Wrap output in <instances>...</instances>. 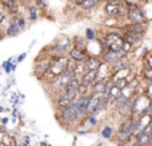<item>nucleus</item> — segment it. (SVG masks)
<instances>
[{
  "label": "nucleus",
  "instance_id": "nucleus-17",
  "mask_svg": "<svg viewBox=\"0 0 152 146\" xmlns=\"http://www.w3.org/2000/svg\"><path fill=\"white\" fill-rule=\"evenodd\" d=\"M72 46L76 48H79V50H87V46H88V42H87L86 38L83 36H75L74 39H72Z\"/></svg>",
  "mask_w": 152,
  "mask_h": 146
},
{
  "label": "nucleus",
  "instance_id": "nucleus-32",
  "mask_svg": "<svg viewBox=\"0 0 152 146\" xmlns=\"http://www.w3.org/2000/svg\"><path fill=\"white\" fill-rule=\"evenodd\" d=\"M40 146H50L47 144V142H42V144H40Z\"/></svg>",
  "mask_w": 152,
  "mask_h": 146
},
{
  "label": "nucleus",
  "instance_id": "nucleus-11",
  "mask_svg": "<svg viewBox=\"0 0 152 146\" xmlns=\"http://www.w3.org/2000/svg\"><path fill=\"white\" fill-rule=\"evenodd\" d=\"M51 60H52V56H44V58H42V60L35 62V69H34L35 75H37V77H44L51 66Z\"/></svg>",
  "mask_w": 152,
  "mask_h": 146
},
{
  "label": "nucleus",
  "instance_id": "nucleus-19",
  "mask_svg": "<svg viewBox=\"0 0 152 146\" xmlns=\"http://www.w3.org/2000/svg\"><path fill=\"white\" fill-rule=\"evenodd\" d=\"M139 75L143 80H145V82H152V67L143 66Z\"/></svg>",
  "mask_w": 152,
  "mask_h": 146
},
{
  "label": "nucleus",
  "instance_id": "nucleus-9",
  "mask_svg": "<svg viewBox=\"0 0 152 146\" xmlns=\"http://www.w3.org/2000/svg\"><path fill=\"white\" fill-rule=\"evenodd\" d=\"M59 118H60L61 122L64 123H74L76 121H79V113L77 109L74 106V105H69L67 107H63V109L59 110Z\"/></svg>",
  "mask_w": 152,
  "mask_h": 146
},
{
  "label": "nucleus",
  "instance_id": "nucleus-7",
  "mask_svg": "<svg viewBox=\"0 0 152 146\" xmlns=\"http://www.w3.org/2000/svg\"><path fill=\"white\" fill-rule=\"evenodd\" d=\"M72 46V39L67 35H60V36L56 38V40L52 44V51L55 55L52 56H58V55H66V52H68Z\"/></svg>",
  "mask_w": 152,
  "mask_h": 146
},
{
  "label": "nucleus",
  "instance_id": "nucleus-16",
  "mask_svg": "<svg viewBox=\"0 0 152 146\" xmlns=\"http://www.w3.org/2000/svg\"><path fill=\"white\" fill-rule=\"evenodd\" d=\"M0 3L7 8V11L11 13V15H16V13L19 12L18 0H0Z\"/></svg>",
  "mask_w": 152,
  "mask_h": 146
},
{
  "label": "nucleus",
  "instance_id": "nucleus-22",
  "mask_svg": "<svg viewBox=\"0 0 152 146\" xmlns=\"http://www.w3.org/2000/svg\"><path fill=\"white\" fill-rule=\"evenodd\" d=\"M84 38L87 39V42H94V40H96V31L91 27H88L86 29V36Z\"/></svg>",
  "mask_w": 152,
  "mask_h": 146
},
{
  "label": "nucleus",
  "instance_id": "nucleus-6",
  "mask_svg": "<svg viewBox=\"0 0 152 146\" xmlns=\"http://www.w3.org/2000/svg\"><path fill=\"white\" fill-rule=\"evenodd\" d=\"M75 78V74L74 71H72L71 69H67L64 72H61L59 77H56L55 79H52L50 82L51 85V88H52L55 93H61V91L64 90V88L67 87V86L69 85V82H71L72 79Z\"/></svg>",
  "mask_w": 152,
  "mask_h": 146
},
{
  "label": "nucleus",
  "instance_id": "nucleus-3",
  "mask_svg": "<svg viewBox=\"0 0 152 146\" xmlns=\"http://www.w3.org/2000/svg\"><path fill=\"white\" fill-rule=\"evenodd\" d=\"M102 43L105 50L108 51H121L123 50L124 39L120 32H116L115 29H111V31H108L104 35V38L102 39Z\"/></svg>",
  "mask_w": 152,
  "mask_h": 146
},
{
  "label": "nucleus",
  "instance_id": "nucleus-21",
  "mask_svg": "<svg viewBox=\"0 0 152 146\" xmlns=\"http://www.w3.org/2000/svg\"><path fill=\"white\" fill-rule=\"evenodd\" d=\"M99 4V0H83V3L80 4V7L83 8L84 11H89L92 8H95Z\"/></svg>",
  "mask_w": 152,
  "mask_h": 146
},
{
  "label": "nucleus",
  "instance_id": "nucleus-13",
  "mask_svg": "<svg viewBox=\"0 0 152 146\" xmlns=\"http://www.w3.org/2000/svg\"><path fill=\"white\" fill-rule=\"evenodd\" d=\"M108 78H97L89 87V94H104Z\"/></svg>",
  "mask_w": 152,
  "mask_h": 146
},
{
  "label": "nucleus",
  "instance_id": "nucleus-2",
  "mask_svg": "<svg viewBox=\"0 0 152 146\" xmlns=\"http://www.w3.org/2000/svg\"><path fill=\"white\" fill-rule=\"evenodd\" d=\"M69 56L68 55H58V56H52V60H51V66L48 69L47 74L44 77H47L50 79V82L52 79H55L56 77L64 72L68 67V63H69Z\"/></svg>",
  "mask_w": 152,
  "mask_h": 146
},
{
  "label": "nucleus",
  "instance_id": "nucleus-18",
  "mask_svg": "<svg viewBox=\"0 0 152 146\" xmlns=\"http://www.w3.org/2000/svg\"><path fill=\"white\" fill-rule=\"evenodd\" d=\"M113 134H115V130H113V128L110 125L103 126L102 130H100V137H102L103 139H112Z\"/></svg>",
  "mask_w": 152,
  "mask_h": 146
},
{
  "label": "nucleus",
  "instance_id": "nucleus-31",
  "mask_svg": "<svg viewBox=\"0 0 152 146\" xmlns=\"http://www.w3.org/2000/svg\"><path fill=\"white\" fill-rule=\"evenodd\" d=\"M24 58H26V54H23V55H20V56H19V58H18V62H21Z\"/></svg>",
  "mask_w": 152,
  "mask_h": 146
},
{
  "label": "nucleus",
  "instance_id": "nucleus-23",
  "mask_svg": "<svg viewBox=\"0 0 152 146\" xmlns=\"http://www.w3.org/2000/svg\"><path fill=\"white\" fill-rule=\"evenodd\" d=\"M28 13H29V19H31V21H35L37 19V8L35 7V5H31V7L28 8Z\"/></svg>",
  "mask_w": 152,
  "mask_h": 146
},
{
  "label": "nucleus",
  "instance_id": "nucleus-4",
  "mask_svg": "<svg viewBox=\"0 0 152 146\" xmlns=\"http://www.w3.org/2000/svg\"><path fill=\"white\" fill-rule=\"evenodd\" d=\"M150 101H151L150 97H147L143 91L142 93L139 91V93L134 97V101H132V111H131L132 117L137 118L139 115H142L143 113H147Z\"/></svg>",
  "mask_w": 152,
  "mask_h": 146
},
{
  "label": "nucleus",
  "instance_id": "nucleus-8",
  "mask_svg": "<svg viewBox=\"0 0 152 146\" xmlns=\"http://www.w3.org/2000/svg\"><path fill=\"white\" fill-rule=\"evenodd\" d=\"M126 18H127V20H128V24H144L148 21L144 11H143L139 5H129V7L127 8Z\"/></svg>",
  "mask_w": 152,
  "mask_h": 146
},
{
  "label": "nucleus",
  "instance_id": "nucleus-26",
  "mask_svg": "<svg viewBox=\"0 0 152 146\" xmlns=\"http://www.w3.org/2000/svg\"><path fill=\"white\" fill-rule=\"evenodd\" d=\"M87 122L89 126H96L97 125V115H88L87 117Z\"/></svg>",
  "mask_w": 152,
  "mask_h": 146
},
{
  "label": "nucleus",
  "instance_id": "nucleus-33",
  "mask_svg": "<svg viewBox=\"0 0 152 146\" xmlns=\"http://www.w3.org/2000/svg\"><path fill=\"white\" fill-rule=\"evenodd\" d=\"M148 146H152V141H151V142H150V145H148Z\"/></svg>",
  "mask_w": 152,
  "mask_h": 146
},
{
  "label": "nucleus",
  "instance_id": "nucleus-34",
  "mask_svg": "<svg viewBox=\"0 0 152 146\" xmlns=\"http://www.w3.org/2000/svg\"><path fill=\"white\" fill-rule=\"evenodd\" d=\"M15 146H23V145H15Z\"/></svg>",
  "mask_w": 152,
  "mask_h": 146
},
{
  "label": "nucleus",
  "instance_id": "nucleus-14",
  "mask_svg": "<svg viewBox=\"0 0 152 146\" xmlns=\"http://www.w3.org/2000/svg\"><path fill=\"white\" fill-rule=\"evenodd\" d=\"M67 54H68L69 59H71V60H74V62H84L87 59V56H88L87 51L79 50V48H76V47H72Z\"/></svg>",
  "mask_w": 152,
  "mask_h": 146
},
{
  "label": "nucleus",
  "instance_id": "nucleus-28",
  "mask_svg": "<svg viewBox=\"0 0 152 146\" xmlns=\"http://www.w3.org/2000/svg\"><path fill=\"white\" fill-rule=\"evenodd\" d=\"M7 19V16H5V13L3 12V11H0V24L4 23V20Z\"/></svg>",
  "mask_w": 152,
  "mask_h": 146
},
{
  "label": "nucleus",
  "instance_id": "nucleus-29",
  "mask_svg": "<svg viewBox=\"0 0 152 146\" xmlns=\"http://www.w3.org/2000/svg\"><path fill=\"white\" fill-rule=\"evenodd\" d=\"M29 144V137H24V139H23V146H27Z\"/></svg>",
  "mask_w": 152,
  "mask_h": 146
},
{
  "label": "nucleus",
  "instance_id": "nucleus-15",
  "mask_svg": "<svg viewBox=\"0 0 152 146\" xmlns=\"http://www.w3.org/2000/svg\"><path fill=\"white\" fill-rule=\"evenodd\" d=\"M96 79H97V71H86L80 78V85L91 87V85Z\"/></svg>",
  "mask_w": 152,
  "mask_h": 146
},
{
  "label": "nucleus",
  "instance_id": "nucleus-5",
  "mask_svg": "<svg viewBox=\"0 0 152 146\" xmlns=\"http://www.w3.org/2000/svg\"><path fill=\"white\" fill-rule=\"evenodd\" d=\"M127 4L123 0H110L104 5V12L110 18H119L127 15Z\"/></svg>",
  "mask_w": 152,
  "mask_h": 146
},
{
  "label": "nucleus",
  "instance_id": "nucleus-27",
  "mask_svg": "<svg viewBox=\"0 0 152 146\" xmlns=\"http://www.w3.org/2000/svg\"><path fill=\"white\" fill-rule=\"evenodd\" d=\"M15 21H16V24H18V27L20 28V31L26 28V24L27 23H26V19H24V18H21V16H20V18H18Z\"/></svg>",
  "mask_w": 152,
  "mask_h": 146
},
{
  "label": "nucleus",
  "instance_id": "nucleus-30",
  "mask_svg": "<svg viewBox=\"0 0 152 146\" xmlns=\"http://www.w3.org/2000/svg\"><path fill=\"white\" fill-rule=\"evenodd\" d=\"M36 1H37V4L39 5H44V4H47L48 0H36Z\"/></svg>",
  "mask_w": 152,
  "mask_h": 146
},
{
  "label": "nucleus",
  "instance_id": "nucleus-25",
  "mask_svg": "<svg viewBox=\"0 0 152 146\" xmlns=\"http://www.w3.org/2000/svg\"><path fill=\"white\" fill-rule=\"evenodd\" d=\"M112 82H113V85H115L118 88H120V90H123V88L128 85L127 79H115V80H112Z\"/></svg>",
  "mask_w": 152,
  "mask_h": 146
},
{
  "label": "nucleus",
  "instance_id": "nucleus-12",
  "mask_svg": "<svg viewBox=\"0 0 152 146\" xmlns=\"http://www.w3.org/2000/svg\"><path fill=\"white\" fill-rule=\"evenodd\" d=\"M84 64V69L86 71H97L100 67L103 66V60L100 56H92V55H88L87 59L83 62Z\"/></svg>",
  "mask_w": 152,
  "mask_h": 146
},
{
  "label": "nucleus",
  "instance_id": "nucleus-1",
  "mask_svg": "<svg viewBox=\"0 0 152 146\" xmlns=\"http://www.w3.org/2000/svg\"><path fill=\"white\" fill-rule=\"evenodd\" d=\"M135 129H136V118H134L132 115L123 118L115 134L116 141L121 145L129 142L131 138L135 137Z\"/></svg>",
  "mask_w": 152,
  "mask_h": 146
},
{
  "label": "nucleus",
  "instance_id": "nucleus-20",
  "mask_svg": "<svg viewBox=\"0 0 152 146\" xmlns=\"http://www.w3.org/2000/svg\"><path fill=\"white\" fill-rule=\"evenodd\" d=\"M20 32V28L18 27V24H16V21L15 20H12L10 23V26H8V28H7V36H16V35Z\"/></svg>",
  "mask_w": 152,
  "mask_h": 146
},
{
  "label": "nucleus",
  "instance_id": "nucleus-10",
  "mask_svg": "<svg viewBox=\"0 0 152 146\" xmlns=\"http://www.w3.org/2000/svg\"><path fill=\"white\" fill-rule=\"evenodd\" d=\"M124 56H128V54L124 52L123 50L121 51H108V50H105L104 52L100 55V58H102L103 63L108 64V66H112L113 63H116V62L120 60V59L124 58Z\"/></svg>",
  "mask_w": 152,
  "mask_h": 146
},
{
  "label": "nucleus",
  "instance_id": "nucleus-24",
  "mask_svg": "<svg viewBox=\"0 0 152 146\" xmlns=\"http://www.w3.org/2000/svg\"><path fill=\"white\" fill-rule=\"evenodd\" d=\"M143 59H144V66L152 67V51H148L147 54H144Z\"/></svg>",
  "mask_w": 152,
  "mask_h": 146
}]
</instances>
